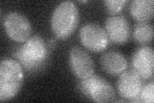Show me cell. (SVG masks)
I'll use <instances>...</instances> for the list:
<instances>
[{"mask_svg":"<svg viewBox=\"0 0 154 103\" xmlns=\"http://www.w3.org/2000/svg\"><path fill=\"white\" fill-rule=\"evenodd\" d=\"M153 0H135L130 5L132 17L138 22H148L153 17Z\"/></svg>","mask_w":154,"mask_h":103,"instance_id":"7c38bea8","label":"cell"},{"mask_svg":"<svg viewBox=\"0 0 154 103\" xmlns=\"http://www.w3.org/2000/svg\"><path fill=\"white\" fill-rule=\"evenodd\" d=\"M79 89L83 94L96 102H113L116 98L114 89L110 83L102 77L93 75L81 80Z\"/></svg>","mask_w":154,"mask_h":103,"instance_id":"277c9868","label":"cell"},{"mask_svg":"<svg viewBox=\"0 0 154 103\" xmlns=\"http://www.w3.org/2000/svg\"><path fill=\"white\" fill-rule=\"evenodd\" d=\"M127 3V1L126 0H122V1L107 0L104 2V5L107 12L112 15H114L121 12Z\"/></svg>","mask_w":154,"mask_h":103,"instance_id":"5bb4252c","label":"cell"},{"mask_svg":"<svg viewBox=\"0 0 154 103\" xmlns=\"http://www.w3.org/2000/svg\"><path fill=\"white\" fill-rule=\"evenodd\" d=\"M100 65L109 75L118 76L127 69L128 63L125 57L118 51L105 52L100 57Z\"/></svg>","mask_w":154,"mask_h":103,"instance_id":"8fae6325","label":"cell"},{"mask_svg":"<svg viewBox=\"0 0 154 103\" xmlns=\"http://www.w3.org/2000/svg\"><path fill=\"white\" fill-rule=\"evenodd\" d=\"M133 69L144 80L150 79L153 75L154 53L150 47H141L135 51L132 57Z\"/></svg>","mask_w":154,"mask_h":103,"instance_id":"9c48e42d","label":"cell"},{"mask_svg":"<svg viewBox=\"0 0 154 103\" xmlns=\"http://www.w3.org/2000/svg\"><path fill=\"white\" fill-rule=\"evenodd\" d=\"M117 88L121 97L131 101L140 94L143 88L142 78L134 69L126 70L120 74Z\"/></svg>","mask_w":154,"mask_h":103,"instance_id":"ba28073f","label":"cell"},{"mask_svg":"<svg viewBox=\"0 0 154 103\" xmlns=\"http://www.w3.org/2000/svg\"><path fill=\"white\" fill-rule=\"evenodd\" d=\"M79 37L83 46L93 52L104 51L109 44V39L105 30L94 23L84 24L80 30Z\"/></svg>","mask_w":154,"mask_h":103,"instance_id":"5b68a950","label":"cell"},{"mask_svg":"<svg viewBox=\"0 0 154 103\" xmlns=\"http://www.w3.org/2000/svg\"><path fill=\"white\" fill-rule=\"evenodd\" d=\"M105 31L109 41L115 44L122 45L127 43L130 37L129 23L123 16H112L106 19Z\"/></svg>","mask_w":154,"mask_h":103,"instance_id":"30bf717a","label":"cell"},{"mask_svg":"<svg viewBox=\"0 0 154 103\" xmlns=\"http://www.w3.org/2000/svg\"><path fill=\"white\" fill-rule=\"evenodd\" d=\"M55 43V41L54 40H50L48 42V45H49L50 47H51L54 45V44Z\"/></svg>","mask_w":154,"mask_h":103,"instance_id":"2e32d148","label":"cell"},{"mask_svg":"<svg viewBox=\"0 0 154 103\" xmlns=\"http://www.w3.org/2000/svg\"><path fill=\"white\" fill-rule=\"evenodd\" d=\"M139 99L141 102L146 103H153L154 102V84L151 82L144 86L139 94Z\"/></svg>","mask_w":154,"mask_h":103,"instance_id":"9a60e30c","label":"cell"},{"mask_svg":"<svg viewBox=\"0 0 154 103\" xmlns=\"http://www.w3.org/2000/svg\"><path fill=\"white\" fill-rule=\"evenodd\" d=\"M69 63L72 72L80 80L88 79L94 74V61L89 53L82 48L75 47L71 49Z\"/></svg>","mask_w":154,"mask_h":103,"instance_id":"52a82bcc","label":"cell"},{"mask_svg":"<svg viewBox=\"0 0 154 103\" xmlns=\"http://www.w3.org/2000/svg\"><path fill=\"white\" fill-rule=\"evenodd\" d=\"M79 11L75 3L66 1L58 5L52 14L51 27L59 39H66L73 34L79 22Z\"/></svg>","mask_w":154,"mask_h":103,"instance_id":"6da1fadb","label":"cell"},{"mask_svg":"<svg viewBox=\"0 0 154 103\" xmlns=\"http://www.w3.org/2000/svg\"><path fill=\"white\" fill-rule=\"evenodd\" d=\"M48 49L43 39L34 36L16 49L14 56L27 70H35L42 66L46 60Z\"/></svg>","mask_w":154,"mask_h":103,"instance_id":"3957f363","label":"cell"},{"mask_svg":"<svg viewBox=\"0 0 154 103\" xmlns=\"http://www.w3.org/2000/svg\"><path fill=\"white\" fill-rule=\"evenodd\" d=\"M24 79L22 66L14 60L6 59L0 65V101H7L17 95Z\"/></svg>","mask_w":154,"mask_h":103,"instance_id":"7a4b0ae2","label":"cell"},{"mask_svg":"<svg viewBox=\"0 0 154 103\" xmlns=\"http://www.w3.org/2000/svg\"><path fill=\"white\" fill-rule=\"evenodd\" d=\"M133 37L137 43L146 45L152 41L153 26L148 22H138L134 28Z\"/></svg>","mask_w":154,"mask_h":103,"instance_id":"4fadbf2b","label":"cell"},{"mask_svg":"<svg viewBox=\"0 0 154 103\" xmlns=\"http://www.w3.org/2000/svg\"><path fill=\"white\" fill-rule=\"evenodd\" d=\"M3 25L7 36L17 43L26 42L30 38L32 28L28 19L23 14L11 12L4 17Z\"/></svg>","mask_w":154,"mask_h":103,"instance_id":"8992f818","label":"cell"}]
</instances>
